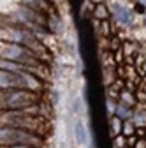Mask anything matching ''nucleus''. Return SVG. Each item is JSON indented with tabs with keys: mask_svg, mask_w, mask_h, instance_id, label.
<instances>
[{
	"mask_svg": "<svg viewBox=\"0 0 146 148\" xmlns=\"http://www.w3.org/2000/svg\"><path fill=\"white\" fill-rule=\"evenodd\" d=\"M121 127H123V125H121V120H120L118 116H115V118L111 120V131H113V134H115V136L121 131Z\"/></svg>",
	"mask_w": 146,
	"mask_h": 148,
	"instance_id": "nucleus-10",
	"label": "nucleus"
},
{
	"mask_svg": "<svg viewBox=\"0 0 146 148\" xmlns=\"http://www.w3.org/2000/svg\"><path fill=\"white\" fill-rule=\"evenodd\" d=\"M121 104H125V106L134 104V99H132V95L129 94V92H123V94H121Z\"/></svg>",
	"mask_w": 146,
	"mask_h": 148,
	"instance_id": "nucleus-11",
	"label": "nucleus"
},
{
	"mask_svg": "<svg viewBox=\"0 0 146 148\" xmlns=\"http://www.w3.org/2000/svg\"><path fill=\"white\" fill-rule=\"evenodd\" d=\"M113 14L116 18V21L121 23V25H130V21H132V11L127 7V5L116 4L113 7Z\"/></svg>",
	"mask_w": 146,
	"mask_h": 148,
	"instance_id": "nucleus-5",
	"label": "nucleus"
},
{
	"mask_svg": "<svg viewBox=\"0 0 146 148\" xmlns=\"http://www.w3.org/2000/svg\"><path fill=\"white\" fill-rule=\"evenodd\" d=\"M132 123L137 127L146 125V111H136V115L132 116Z\"/></svg>",
	"mask_w": 146,
	"mask_h": 148,
	"instance_id": "nucleus-7",
	"label": "nucleus"
},
{
	"mask_svg": "<svg viewBox=\"0 0 146 148\" xmlns=\"http://www.w3.org/2000/svg\"><path fill=\"white\" fill-rule=\"evenodd\" d=\"M16 146L41 148L42 146V138L37 136V134L21 131V129L0 127V148H16Z\"/></svg>",
	"mask_w": 146,
	"mask_h": 148,
	"instance_id": "nucleus-4",
	"label": "nucleus"
},
{
	"mask_svg": "<svg viewBox=\"0 0 146 148\" xmlns=\"http://www.w3.org/2000/svg\"><path fill=\"white\" fill-rule=\"evenodd\" d=\"M116 116L118 118H130L132 116V113L129 111V106H125V104H118L116 106Z\"/></svg>",
	"mask_w": 146,
	"mask_h": 148,
	"instance_id": "nucleus-8",
	"label": "nucleus"
},
{
	"mask_svg": "<svg viewBox=\"0 0 146 148\" xmlns=\"http://www.w3.org/2000/svg\"><path fill=\"white\" fill-rule=\"evenodd\" d=\"M42 79L37 76L20 71V72H12V71H4L0 69V90H32V92H39L42 90Z\"/></svg>",
	"mask_w": 146,
	"mask_h": 148,
	"instance_id": "nucleus-2",
	"label": "nucleus"
},
{
	"mask_svg": "<svg viewBox=\"0 0 146 148\" xmlns=\"http://www.w3.org/2000/svg\"><path fill=\"white\" fill-rule=\"evenodd\" d=\"M144 141H146V139H144Z\"/></svg>",
	"mask_w": 146,
	"mask_h": 148,
	"instance_id": "nucleus-15",
	"label": "nucleus"
},
{
	"mask_svg": "<svg viewBox=\"0 0 146 148\" xmlns=\"http://www.w3.org/2000/svg\"><path fill=\"white\" fill-rule=\"evenodd\" d=\"M141 2H143V4H146V0H141Z\"/></svg>",
	"mask_w": 146,
	"mask_h": 148,
	"instance_id": "nucleus-14",
	"label": "nucleus"
},
{
	"mask_svg": "<svg viewBox=\"0 0 146 148\" xmlns=\"http://www.w3.org/2000/svg\"><path fill=\"white\" fill-rule=\"evenodd\" d=\"M72 131H74L76 145H79V146H86V145H88V131H86V127H85V123H83L81 120H76V122H74Z\"/></svg>",
	"mask_w": 146,
	"mask_h": 148,
	"instance_id": "nucleus-6",
	"label": "nucleus"
},
{
	"mask_svg": "<svg viewBox=\"0 0 146 148\" xmlns=\"http://www.w3.org/2000/svg\"><path fill=\"white\" fill-rule=\"evenodd\" d=\"M136 148H146V141H144V139H141V141L137 143V146H136Z\"/></svg>",
	"mask_w": 146,
	"mask_h": 148,
	"instance_id": "nucleus-13",
	"label": "nucleus"
},
{
	"mask_svg": "<svg viewBox=\"0 0 146 148\" xmlns=\"http://www.w3.org/2000/svg\"><path fill=\"white\" fill-rule=\"evenodd\" d=\"M95 16L99 18V20H106V18H107V7L104 4H99L95 7Z\"/></svg>",
	"mask_w": 146,
	"mask_h": 148,
	"instance_id": "nucleus-9",
	"label": "nucleus"
},
{
	"mask_svg": "<svg viewBox=\"0 0 146 148\" xmlns=\"http://www.w3.org/2000/svg\"><path fill=\"white\" fill-rule=\"evenodd\" d=\"M121 129H123V132H125L127 136H130V134L134 132V125H132V123H129V122L123 123V127H121Z\"/></svg>",
	"mask_w": 146,
	"mask_h": 148,
	"instance_id": "nucleus-12",
	"label": "nucleus"
},
{
	"mask_svg": "<svg viewBox=\"0 0 146 148\" xmlns=\"http://www.w3.org/2000/svg\"><path fill=\"white\" fill-rule=\"evenodd\" d=\"M0 127L21 129V131L37 134L42 138V134L48 131V118L27 115L23 109H20V111H0Z\"/></svg>",
	"mask_w": 146,
	"mask_h": 148,
	"instance_id": "nucleus-1",
	"label": "nucleus"
},
{
	"mask_svg": "<svg viewBox=\"0 0 146 148\" xmlns=\"http://www.w3.org/2000/svg\"><path fill=\"white\" fill-rule=\"evenodd\" d=\"M41 102V95L32 90H0V111H20Z\"/></svg>",
	"mask_w": 146,
	"mask_h": 148,
	"instance_id": "nucleus-3",
	"label": "nucleus"
}]
</instances>
